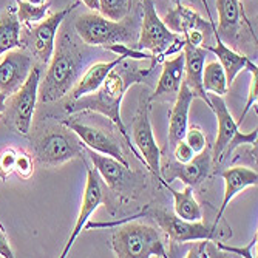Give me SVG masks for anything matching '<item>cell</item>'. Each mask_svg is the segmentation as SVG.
Listing matches in <instances>:
<instances>
[{"instance_id": "12", "label": "cell", "mask_w": 258, "mask_h": 258, "mask_svg": "<svg viewBox=\"0 0 258 258\" xmlns=\"http://www.w3.org/2000/svg\"><path fill=\"white\" fill-rule=\"evenodd\" d=\"M210 169H212V153L206 147L189 162L182 164L178 161H169L161 166V182L166 184L173 179H181L185 185L197 187L209 176Z\"/></svg>"}, {"instance_id": "27", "label": "cell", "mask_w": 258, "mask_h": 258, "mask_svg": "<svg viewBox=\"0 0 258 258\" xmlns=\"http://www.w3.org/2000/svg\"><path fill=\"white\" fill-rule=\"evenodd\" d=\"M203 88L206 93L224 96L227 93L229 84L226 79V73L218 60H210L204 63L203 68Z\"/></svg>"}, {"instance_id": "26", "label": "cell", "mask_w": 258, "mask_h": 258, "mask_svg": "<svg viewBox=\"0 0 258 258\" xmlns=\"http://www.w3.org/2000/svg\"><path fill=\"white\" fill-rule=\"evenodd\" d=\"M164 185H166L169 192L173 195V200H175L173 210L176 217L187 220V221H203V209L194 197V187L185 185L184 190L178 192L172 189L169 182H166Z\"/></svg>"}, {"instance_id": "35", "label": "cell", "mask_w": 258, "mask_h": 258, "mask_svg": "<svg viewBox=\"0 0 258 258\" xmlns=\"http://www.w3.org/2000/svg\"><path fill=\"white\" fill-rule=\"evenodd\" d=\"M173 150V156H175V161H178V162H189L197 153L192 150V147L185 143V141L182 139V141H179V143L172 149Z\"/></svg>"}, {"instance_id": "19", "label": "cell", "mask_w": 258, "mask_h": 258, "mask_svg": "<svg viewBox=\"0 0 258 258\" xmlns=\"http://www.w3.org/2000/svg\"><path fill=\"white\" fill-rule=\"evenodd\" d=\"M184 81V53H178L175 57L164 60L162 72L158 85L149 101H155L162 96H176Z\"/></svg>"}, {"instance_id": "39", "label": "cell", "mask_w": 258, "mask_h": 258, "mask_svg": "<svg viewBox=\"0 0 258 258\" xmlns=\"http://www.w3.org/2000/svg\"><path fill=\"white\" fill-rule=\"evenodd\" d=\"M7 96L4 95L2 91H0V114H4V111H5V108H7Z\"/></svg>"}, {"instance_id": "10", "label": "cell", "mask_w": 258, "mask_h": 258, "mask_svg": "<svg viewBox=\"0 0 258 258\" xmlns=\"http://www.w3.org/2000/svg\"><path fill=\"white\" fill-rule=\"evenodd\" d=\"M132 136L133 144L136 146L138 153L143 158V162L149 167V170L161 179V150L156 144V139L153 135V128L150 124L149 116V102L147 98H141L138 111L132 122Z\"/></svg>"}, {"instance_id": "15", "label": "cell", "mask_w": 258, "mask_h": 258, "mask_svg": "<svg viewBox=\"0 0 258 258\" xmlns=\"http://www.w3.org/2000/svg\"><path fill=\"white\" fill-rule=\"evenodd\" d=\"M60 122L79 136L84 147L91 149V150L102 153V155L113 156L118 161H121L122 164H125V166H128V162L122 155V150L118 144V141H116L110 133L101 130L98 127H93V125L78 122V121H72V119H62Z\"/></svg>"}, {"instance_id": "41", "label": "cell", "mask_w": 258, "mask_h": 258, "mask_svg": "<svg viewBox=\"0 0 258 258\" xmlns=\"http://www.w3.org/2000/svg\"><path fill=\"white\" fill-rule=\"evenodd\" d=\"M176 2H179V0H176Z\"/></svg>"}, {"instance_id": "31", "label": "cell", "mask_w": 258, "mask_h": 258, "mask_svg": "<svg viewBox=\"0 0 258 258\" xmlns=\"http://www.w3.org/2000/svg\"><path fill=\"white\" fill-rule=\"evenodd\" d=\"M184 141L192 147V150H194L195 153H200V152H203V150L207 147L206 135H204L203 130H201L200 127H197V125L187 127L185 135H184Z\"/></svg>"}, {"instance_id": "22", "label": "cell", "mask_w": 258, "mask_h": 258, "mask_svg": "<svg viewBox=\"0 0 258 258\" xmlns=\"http://www.w3.org/2000/svg\"><path fill=\"white\" fill-rule=\"evenodd\" d=\"M124 59H125L124 56H118L116 59L108 60V62L93 63L87 70V72L84 73V76L72 88V93H70V99H78V98H82L85 95H90V93H95L102 85V82L105 81L107 75Z\"/></svg>"}, {"instance_id": "17", "label": "cell", "mask_w": 258, "mask_h": 258, "mask_svg": "<svg viewBox=\"0 0 258 258\" xmlns=\"http://www.w3.org/2000/svg\"><path fill=\"white\" fill-rule=\"evenodd\" d=\"M194 99H195L194 93L182 81L179 91L176 93V101H175V105L170 111V118H169L170 121H169L167 144H169L170 150L179 143V141L184 139L185 130L189 127V110H190V104Z\"/></svg>"}, {"instance_id": "21", "label": "cell", "mask_w": 258, "mask_h": 258, "mask_svg": "<svg viewBox=\"0 0 258 258\" xmlns=\"http://www.w3.org/2000/svg\"><path fill=\"white\" fill-rule=\"evenodd\" d=\"M87 153L93 162V166H95V170L102 176V179L105 181V184L110 189L121 190L125 182L128 166H125V164H122L121 161H118L113 156L98 153L91 149H87Z\"/></svg>"}, {"instance_id": "34", "label": "cell", "mask_w": 258, "mask_h": 258, "mask_svg": "<svg viewBox=\"0 0 258 258\" xmlns=\"http://www.w3.org/2000/svg\"><path fill=\"white\" fill-rule=\"evenodd\" d=\"M17 150L8 147L0 153V176L7 179L11 173H14V164H16Z\"/></svg>"}, {"instance_id": "16", "label": "cell", "mask_w": 258, "mask_h": 258, "mask_svg": "<svg viewBox=\"0 0 258 258\" xmlns=\"http://www.w3.org/2000/svg\"><path fill=\"white\" fill-rule=\"evenodd\" d=\"M184 82L190 88L195 98L203 99L209 105L207 93L203 88V68L207 57V50L184 42Z\"/></svg>"}, {"instance_id": "29", "label": "cell", "mask_w": 258, "mask_h": 258, "mask_svg": "<svg viewBox=\"0 0 258 258\" xmlns=\"http://www.w3.org/2000/svg\"><path fill=\"white\" fill-rule=\"evenodd\" d=\"M132 8V0H99V11L110 20H124Z\"/></svg>"}, {"instance_id": "1", "label": "cell", "mask_w": 258, "mask_h": 258, "mask_svg": "<svg viewBox=\"0 0 258 258\" xmlns=\"http://www.w3.org/2000/svg\"><path fill=\"white\" fill-rule=\"evenodd\" d=\"M158 59H152L149 67H141L138 62L132 59H124L116 65L111 72L107 75L102 85L95 91L85 95L78 99H70L65 102L63 108L67 113H78V111H96L101 113L119 128L121 135L124 136L125 143L133 150V153L143 161L138 150L132 144V138L127 133V128L121 119V104L125 96L127 90L135 85L143 82L155 68Z\"/></svg>"}, {"instance_id": "25", "label": "cell", "mask_w": 258, "mask_h": 258, "mask_svg": "<svg viewBox=\"0 0 258 258\" xmlns=\"http://www.w3.org/2000/svg\"><path fill=\"white\" fill-rule=\"evenodd\" d=\"M22 23L17 19L16 10L13 7L5 8L0 13V56L10 50L19 48L22 45Z\"/></svg>"}, {"instance_id": "23", "label": "cell", "mask_w": 258, "mask_h": 258, "mask_svg": "<svg viewBox=\"0 0 258 258\" xmlns=\"http://www.w3.org/2000/svg\"><path fill=\"white\" fill-rule=\"evenodd\" d=\"M212 30L215 33L217 45L215 46H206V45H203V48H206L207 51H212L218 57V62L221 63L224 73H226L227 84L230 85L241 72H244L250 59L247 56H244V54H240L237 51H233L232 48H229V46L223 42V39L217 34L214 25H212Z\"/></svg>"}, {"instance_id": "4", "label": "cell", "mask_w": 258, "mask_h": 258, "mask_svg": "<svg viewBox=\"0 0 258 258\" xmlns=\"http://www.w3.org/2000/svg\"><path fill=\"white\" fill-rule=\"evenodd\" d=\"M34 153L43 166L56 167L82 156L84 144L73 130L60 122V125L50 127L39 135L34 144Z\"/></svg>"}, {"instance_id": "36", "label": "cell", "mask_w": 258, "mask_h": 258, "mask_svg": "<svg viewBox=\"0 0 258 258\" xmlns=\"http://www.w3.org/2000/svg\"><path fill=\"white\" fill-rule=\"evenodd\" d=\"M223 252H230V253H237V255H241V256H246V258H252V256H256L252 253V247L256 244V233H255V237L252 238V241L246 246V247H235V246H226L223 243H215Z\"/></svg>"}, {"instance_id": "3", "label": "cell", "mask_w": 258, "mask_h": 258, "mask_svg": "<svg viewBox=\"0 0 258 258\" xmlns=\"http://www.w3.org/2000/svg\"><path fill=\"white\" fill-rule=\"evenodd\" d=\"M111 246L119 258H150L169 256L159 232L147 224L127 223L113 232Z\"/></svg>"}, {"instance_id": "6", "label": "cell", "mask_w": 258, "mask_h": 258, "mask_svg": "<svg viewBox=\"0 0 258 258\" xmlns=\"http://www.w3.org/2000/svg\"><path fill=\"white\" fill-rule=\"evenodd\" d=\"M184 46V37L167 28L158 16L152 0H143V25L138 39V50H149L153 56H162L175 51L172 46Z\"/></svg>"}, {"instance_id": "20", "label": "cell", "mask_w": 258, "mask_h": 258, "mask_svg": "<svg viewBox=\"0 0 258 258\" xmlns=\"http://www.w3.org/2000/svg\"><path fill=\"white\" fill-rule=\"evenodd\" d=\"M164 23L167 28L176 34H185L187 31L200 30L204 34H207L212 28L209 22H206L197 11L190 10L189 7H184L178 2V7L170 10L166 16H164Z\"/></svg>"}, {"instance_id": "9", "label": "cell", "mask_w": 258, "mask_h": 258, "mask_svg": "<svg viewBox=\"0 0 258 258\" xmlns=\"http://www.w3.org/2000/svg\"><path fill=\"white\" fill-rule=\"evenodd\" d=\"M40 84V67H33L23 85L11 95L10 104L4 113H8V118L13 127L20 135H28L34 119V111L37 104V93Z\"/></svg>"}, {"instance_id": "8", "label": "cell", "mask_w": 258, "mask_h": 258, "mask_svg": "<svg viewBox=\"0 0 258 258\" xmlns=\"http://www.w3.org/2000/svg\"><path fill=\"white\" fill-rule=\"evenodd\" d=\"M79 2H75L72 5L65 7L63 10L57 11L56 14L45 17L36 25H31L28 28V33H25V37L20 39L22 43H25V48L36 56L40 63H48L56 46V36L59 31V27L62 25V22L67 19V16L72 13Z\"/></svg>"}, {"instance_id": "11", "label": "cell", "mask_w": 258, "mask_h": 258, "mask_svg": "<svg viewBox=\"0 0 258 258\" xmlns=\"http://www.w3.org/2000/svg\"><path fill=\"white\" fill-rule=\"evenodd\" d=\"M149 214L166 232L172 243L182 244L189 241L214 240L217 237V226H207L203 221H187L162 209H153Z\"/></svg>"}, {"instance_id": "30", "label": "cell", "mask_w": 258, "mask_h": 258, "mask_svg": "<svg viewBox=\"0 0 258 258\" xmlns=\"http://www.w3.org/2000/svg\"><path fill=\"white\" fill-rule=\"evenodd\" d=\"M246 72L250 73V85H249V98H247V102H246V107L240 116V119L237 121L238 125L243 124L244 118H246V114L249 113V110L256 105V99H258V67L256 63H253L252 60H249L247 67H246Z\"/></svg>"}, {"instance_id": "37", "label": "cell", "mask_w": 258, "mask_h": 258, "mask_svg": "<svg viewBox=\"0 0 258 258\" xmlns=\"http://www.w3.org/2000/svg\"><path fill=\"white\" fill-rule=\"evenodd\" d=\"M0 256L4 258H13L14 256V252L8 243V238H7V232H5V227L0 223Z\"/></svg>"}, {"instance_id": "18", "label": "cell", "mask_w": 258, "mask_h": 258, "mask_svg": "<svg viewBox=\"0 0 258 258\" xmlns=\"http://www.w3.org/2000/svg\"><path fill=\"white\" fill-rule=\"evenodd\" d=\"M223 179H224V197H223V203L221 207L217 214V220L215 224H218V221L221 220L223 214L226 212V209L229 206V203L235 198L240 192H243L247 187H252L258 184V173L256 170H252L249 167H243V166H235V167H229L223 172Z\"/></svg>"}, {"instance_id": "7", "label": "cell", "mask_w": 258, "mask_h": 258, "mask_svg": "<svg viewBox=\"0 0 258 258\" xmlns=\"http://www.w3.org/2000/svg\"><path fill=\"white\" fill-rule=\"evenodd\" d=\"M75 30L87 45L93 46H108L130 39V30L124 20H110L96 14V11L79 16L75 22Z\"/></svg>"}, {"instance_id": "14", "label": "cell", "mask_w": 258, "mask_h": 258, "mask_svg": "<svg viewBox=\"0 0 258 258\" xmlns=\"http://www.w3.org/2000/svg\"><path fill=\"white\" fill-rule=\"evenodd\" d=\"M104 201V194H102V185H101V179L99 175L95 169H88L87 170V181H85V189H84V195H82V204H81V210L79 215L75 224V229L70 235L65 249L62 250V258L68 256V252L72 249V246L75 244L76 238L81 235V232L84 230L87 221L90 220V217L98 210V207L102 204Z\"/></svg>"}, {"instance_id": "13", "label": "cell", "mask_w": 258, "mask_h": 258, "mask_svg": "<svg viewBox=\"0 0 258 258\" xmlns=\"http://www.w3.org/2000/svg\"><path fill=\"white\" fill-rule=\"evenodd\" d=\"M33 59L27 50H10L0 60V91L7 98L23 85L33 70Z\"/></svg>"}, {"instance_id": "2", "label": "cell", "mask_w": 258, "mask_h": 258, "mask_svg": "<svg viewBox=\"0 0 258 258\" xmlns=\"http://www.w3.org/2000/svg\"><path fill=\"white\" fill-rule=\"evenodd\" d=\"M79 54L73 43L63 36L54 46V53L50 59V67L46 70L43 81L39 84L37 99L40 102H53L63 98L78 82Z\"/></svg>"}, {"instance_id": "32", "label": "cell", "mask_w": 258, "mask_h": 258, "mask_svg": "<svg viewBox=\"0 0 258 258\" xmlns=\"http://www.w3.org/2000/svg\"><path fill=\"white\" fill-rule=\"evenodd\" d=\"M33 172H34L33 156L28 155L27 152H17L16 164H14V173H17L22 179H28V178H31Z\"/></svg>"}, {"instance_id": "40", "label": "cell", "mask_w": 258, "mask_h": 258, "mask_svg": "<svg viewBox=\"0 0 258 258\" xmlns=\"http://www.w3.org/2000/svg\"><path fill=\"white\" fill-rule=\"evenodd\" d=\"M28 4H33V5H40V4H45V0H25Z\"/></svg>"}, {"instance_id": "5", "label": "cell", "mask_w": 258, "mask_h": 258, "mask_svg": "<svg viewBox=\"0 0 258 258\" xmlns=\"http://www.w3.org/2000/svg\"><path fill=\"white\" fill-rule=\"evenodd\" d=\"M207 98H209V108L215 113V118L218 122V135L212 150V158L218 164L224 158H227L235 149L241 146H253L258 138V130L255 128L249 133H241L240 125L230 114L223 96L209 93Z\"/></svg>"}, {"instance_id": "38", "label": "cell", "mask_w": 258, "mask_h": 258, "mask_svg": "<svg viewBox=\"0 0 258 258\" xmlns=\"http://www.w3.org/2000/svg\"><path fill=\"white\" fill-rule=\"evenodd\" d=\"M81 2L91 11H99V0H81Z\"/></svg>"}, {"instance_id": "24", "label": "cell", "mask_w": 258, "mask_h": 258, "mask_svg": "<svg viewBox=\"0 0 258 258\" xmlns=\"http://www.w3.org/2000/svg\"><path fill=\"white\" fill-rule=\"evenodd\" d=\"M218 11V28H215L220 37L229 40L237 39L238 30L241 25V17L244 16L243 5L240 0H217Z\"/></svg>"}, {"instance_id": "33", "label": "cell", "mask_w": 258, "mask_h": 258, "mask_svg": "<svg viewBox=\"0 0 258 258\" xmlns=\"http://www.w3.org/2000/svg\"><path fill=\"white\" fill-rule=\"evenodd\" d=\"M223 255L224 253L215 244V241H212V240H200V243L197 246H194L185 256L198 258V256H223Z\"/></svg>"}, {"instance_id": "28", "label": "cell", "mask_w": 258, "mask_h": 258, "mask_svg": "<svg viewBox=\"0 0 258 258\" xmlns=\"http://www.w3.org/2000/svg\"><path fill=\"white\" fill-rule=\"evenodd\" d=\"M16 2H17L16 14H17L19 22L25 23V25H28V27L36 25V23L43 20L50 11V7H51L50 2H45L40 5H33V4L25 2V0H16Z\"/></svg>"}]
</instances>
